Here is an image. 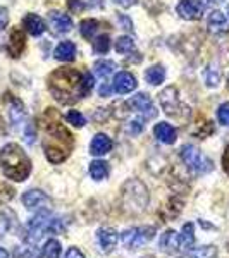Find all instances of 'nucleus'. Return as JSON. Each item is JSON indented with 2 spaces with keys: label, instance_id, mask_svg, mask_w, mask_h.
Wrapping results in <instances>:
<instances>
[{
  "label": "nucleus",
  "instance_id": "nucleus-1",
  "mask_svg": "<svg viewBox=\"0 0 229 258\" xmlns=\"http://www.w3.org/2000/svg\"><path fill=\"white\" fill-rule=\"evenodd\" d=\"M45 140L43 150L45 157L52 164H62L73 152L74 138L73 135L64 127V124L59 120V114L55 109H47L43 117Z\"/></svg>",
  "mask_w": 229,
  "mask_h": 258
},
{
  "label": "nucleus",
  "instance_id": "nucleus-2",
  "mask_svg": "<svg viewBox=\"0 0 229 258\" xmlns=\"http://www.w3.org/2000/svg\"><path fill=\"white\" fill-rule=\"evenodd\" d=\"M48 90L52 97L62 105H71L86 97L83 86V74L73 68L55 69L48 76Z\"/></svg>",
  "mask_w": 229,
  "mask_h": 258
},
{
  "label": "nucleus",
  "instance_id": "nucleus-3",
  "mask_svg": "<svg viewBox=\"0 0 229 258\" xmlns=\"http://www.w3.org/2000/svg\"><path fill=\"white\" fill-rule=\"evenodd\" d=\"M0 169L7 179L23 182L31 174V162L19 145L7 143L0 150Z\"/></svg>",
  "mask_w": 229,
  "mask_h": 258
},
{
  "label": "nucleus",
  "instance_id": "nucleus-4",
  "mask_svg": "<svg viewBox=\"0 0 229 258\" xmlns=\"http://www.w3.org/2000/svg\"><path fill=\"white\" fill-rule=\"evenodd\" d=\"M64 231V224L61 219L52 217L50 210H40L36 212V215L30 219V222L24 227V236L23 239L28 244H35L43 238L45 234H57V232Z\"/></svg>",
  "mask_w": 229,
  "mask_h": 258
},
{
  "label": "nucleus",
  "instance_id": "nucleus-5",
  "mask_svg": "<svg viewBox=\"0 0 229 258\" xmlns=\"http://www.w3.org/2000/svg\"><path fill=\"white\" fill-rule=\"evenodd\" d=\"M121 200H123V207L130 214H141L148 205V189L138 179H130L124 182L123 189H121Z\"/></svg>",
  "mask_w": 229,
  "mask_h": 258
},
{
  "label": "nucleus",
  "instance_id": "nucleus-6",
  "mask_svg": "<svg viewBox=\"0 0 229 258\" xmlns=\"http://www.w3.org/2000/svg\"><path fill=\"white\" fill-rule=\"evenodd\" d=\"M183 164L195 174H207L214 169V164L207 155H203L195 145H185L180 152Z\"/></svg>",
  "mask_w": 229,
  "mask_h": 258
},
{
  "label": "nucleus",
  "instance_id": "nucleus-7",
  "mask_svg": "<svg viewBox=\"0 0 229 258\" xmlns=\"http://www.w3.org/2000/svg\"><path fill=\"white\" fill-rule=\"evenodd\" d=\"M157 234V229L153 226H141V227H131L121 234V241H123L124 248L130 249H140L141 246H145L147 243H150Z\"/></svg>",
  "mask_w": 229,
  "mask_h": 258
},
{
  "label": "nucleus",
  "instance_id": "nucleus-8",
  "mask_svg": "<svg viewBox=\"0 0 229 258\" xmlns=\"http://www.w3.org/2000/svg\"><path fill=\"white\" fill-rule=\"evenodd\" d=\"M126 107L130 110L138 112L141 117H145L147 120L153 119L157 115V110H155V105L152 103V98H150L148 95H145V93H138V95H135L133 98H130L126 102Z\"/></svg>",
  "mask_w": 229,
  "mask_h": 258
},
{
  "label": "nucleus",
  "instance_id": "nucleus-9",
  "mask_svg": "<svg viewBox=\"0 0 229 258\" xmlns=\"http://www.w3.org/2000/svg\"><path fill=\"white\" fill-rule=\"evenodd\" d=\"M23 203H24V207H26L28 210H36V212L50 210V205H52L50 198L40 189L26 191V193L23 195Z\"/></svg>",
  "mask_w": 229,
  "mask_h": 258
},
{
  "label": "nucleus",
  "instance_id": "nucleus-10",
  "mask_svg": "<svg viewBox=\"0 0 229 258\" xmlns=\"http://www.w3.org/2000/svg\"><path fill=\"white\" fill-rule=\"evenodd\" d=\"M97 241H98L100 251L109 255V253L114 251V248L118 246L119 234L114 227H100L97 232Z\"/></svg>",
  "mask_w": 229,
  "mask_h": 258
},
{
  "label": "nucleus",
  "instance_id": "nucleus-11",
  "mask_svg": "<svg viewBox=\"0 0 229 258\" xmlns=\"http://www.w3.org/2000/svg\"><path fill=\"white\" fill-rule=\"evenodd\" d=\"M160 105L164 112L167 115H178L180 110V98H178V90L174 86H167L165 90H162V93L159 95Z\"/></svg>",
  "mask_w": 229,
  "mask_h": 258
},
{
  "label": "nucleus",
  "instance_id": "nucleus-12",
  "mask_svg": "<svg viewBox=\"0 0 229 258\" xmlns=\"http://www.w3.org/2000/svg\"><path fill=\"white\" fill-rule=\"evenodd\" d=\"M178 14L186 21H197L203 14V4L200 0H181L178 4Z\"/></svg>",
  "mask_w": 229,
  "mask_h": 258
},
{
  "label": "nucleus",
  "instance_id": "nucleus-13",
  "mask_svg": "<svg viewBox=\"0 0 229 258\" xmlns=\"http://www.w3.org/2000/svg\"><path fill=\"white\" fill-rule=\"evenodd\" d=\"M2 100L9 103V119H11L12 126H19V124L24 120V117H26V110H24L23 102H21L19 98L12 97L11 93L4 95Z\"/></svg>",
  "mask_w": 229,
  "mask_h": 258
},
{
  "label": "nucleus",
  "instance_id": "nucleus-14",
  "mask_svg": "<svg viewBox=\"0 0 229 258\" xmlns=\"http://www.w3.org/2000/svg\"><path fill=\"white\" fill-rule=\"evenodd\" d=\"M136 86H138L136 78L133 76L131 73H128V71H121V73L116 74L114 83H112V88H114V91H118V93H121V95L131 93Z\"/></svg>",
  "mask_w": 229,
  "mask_h": 258
},
{
  "label": "nucleus",
  "instance_id": "nucleus-15",
  "mask_svg": "<svg viewBox=\"0 0 229 258\" xmlns=\"http://www.w3.org/2000/svg\"><path fill=\"white\" fill-rule=\"evenodd\" d=\"M24 47H26V36H24L23 30L14 28L12 33H11L9 43H7V53H9L12 59H19Z\"/></svg>",
  "mask_w": 229,
  "mask_h": 258
},
{
  "label": "nucleus",
  "instance_id": "nucleus-16",
  "mask_svg": "<svg viewBox=\"0 0 229 258\" xmlns=\"http://www.w3.org/2000/svg\"><path fill=\"white\" fill-rule=\"evenodd\" d=\"M48 23L50 28L55 33H69L71 28H73V21H71L69 16L59 11L48 12Z\"/></svg>",
  "mask_w": 229,
  "mask_h": 258
},
{
  "label": "nucleus",
  "instance_id": "nucleus-17",
  "mask_svg": "<svg viewBox=\"0 0 229 258\" xmlns=\"http://www.w3.org/2000/svg\"><path fill=\"white\" fill-rule=\"evenodd\" d=\"M112 147H114V143H112L109 136L105 133H98V135H95V138L90 143V153L95 157H102L105 153H109Z\"/></svg>",
  "mask_w": 229,
  "mask_h": 258
},
{
  "label": "nucleus",
  "instance_id": "nucleus-18",
  "mask_svg": "<svg viewBox=\"0 0 229 258\" xmlns=\"http://www.w3.org/2000/svg\"><path fill=\"white\" fill-rule=\"evenodd\" d=\"M229 28V19L224 12L220 11H212L209 16V31L214 35H220V33H226Z\"/></svg>",
  "mask_w": 229,
  "mask_h": 258
},
{
  "label": "nucleus",
  "instance_id": "nucleus-19",
  "mask_svg": "<svg viewBox=\"0 0 229 258\" xmlns=\"http://www.w3.org/2000/svg\"><path fill=\"white\" fill-rule=\"evenodd\" d=\"M159 248L162 249L164 253H173L180 251V236H178L176 231H165L164 234L160 236V241H159Z\"/></svg>",
  "mask_w": 229,
  "mask_h": 258
},
{
  "label": "nucleus",
  "instance_id": "nucleus-20",
  "mask_svg": "<svg viewBox=\"0 0 229 258\" xmlns=\"http://www.w3.org/2000/svg\"><path fill=\"white\" fill-rule=\"evenodd\" d=\"M23 26L31 36H40L45 31V21L38 14H26L23 19Z\"/></svg>",
  "mask_w": 229,
  "mask_h": 258
},
{
  "label": "nucleus",
  "instance_id": "nucleus-21",
  "mask_svg": "<svg viewBox=\"0 0 229 258\" xmlns=\"http://www.w3.org/2000/svg\"><path fill=\"white\" fill-rule=\"evenodd\" d=\"M153 133H155L157 140H160L162 143H165V145H173L174 141H176V136H178L176 129L170 126L169 122L157 124V126L153 127Z\"/></svg>",
  "mask_w": 229,
  "mask_h": 258
},
{
  "label": "nucleus",
  "instance_id": "nucleus-22",
  "mask_svg": "<svg viewBox=\"0 0 229 258\" xmlns=\"http://www.w3.org/2000/svg\"><path fill=\"white\" fill-rule=\"evenodd\" d=\"M53 55L61 62H73L74 57H76V45L73 41H62V43L57 45Z\"/></svg>",
  "mask_w": 229,
  "mask_h": 258
},
{
  "label": "nucleus",
  "instance_id": "nucleus-23",
  "mask_svg": "<svg viewBox=\"0 0 229 258\" xmlns=\"http://www.w3.org/2000/svg\"><path fill=\"white\" fill-rule=\"evenodd\" d=\"M180 249H183V251H191L193 249V244H195V227L193 224L188 222L185 224L181 229L180 234Z\"/></svg>",
  "mask_w": 229,
  "mask_h": 258
},
{
  "label": "nucleus",
  "instance_id": "nucleus-24",
  "mask_svg": "<svg viewBox=\"0 0 229 258\" xmlns=\"http://www.w3.org/2000/svg\"><path fill=\"white\" fill-rule=\"evenodd\" d=\"M145 80H147V83H150V85H153V86L160 85V83L165 80V69L162 68L160 64L152 66L150 69L145 71Z\"/></svg>",
  "mask_w": 229,
  "mask_h": 258
},
{
  "label": "nucleus",
  "instance_id": "nucleus-25",
  "mask_svg": "<svg viewBox=\"0 0 229 258\" xmlns=\"http://www.w3.org/2000/svg\"><path fill=\"white\" fill-rule=\"evenodd\" d=\"M90 176L95 181H102L109 176V164L103 160H95L90 164Z\"/></svg>",
  "mask_w": 229,
  "mask_h": 258
},
{
  "label": "nucleus",
  "instance_id": "nucleus-26",
  "mask_svg": "<svg viewBox=\"0 0 229 258\" xmlns=\"http://www.w3.org/2000/svg\"><path fill=\"white\" fill-rule=\"evenodd\" d=\"M97 30H98V21L97 19H85V21H81L80 33H81L83 38L91 40V36L97 33Z\"/></svg>",
  "mask_w": 229,
  "mask_h": 258
},
{
  "label": "nucleus",
  "instance_id": "nucleus-27",
  "mask_svg": "<svg viewBox=\"0 0 229 258\" xmlns=\"http://www.w3.org/2000/svg\"><path fill=\"white\" fill-rule=\"evenodd\" d=\"M183 209V202L178 197H173L167 202V205L164 207V215L165 219H173V217H178V214L181 212Z\"/></svg>",
  "mask_w": 229,
  "mask_h": 258
},
{
  "label": "nucleus",
  "instance_id": "nucleus-28",
  "mask_svg": "<svg viewBox=\"0 0 229 258\" xmlns=\"http://www.w3.org/2000/svg\"><path fill=\"white\" fill-rule=\"evenodd\" d=\"M93 69L98 78H109L116 71V64L112 60H98Z\"/></svg>",
  "mask_w": 229,
  "mask_h": 258
},
{
  "label": "nucleus",
  "instance_id": "nucleus-29",
  "mask_svg": "<svg viewBox=\"0 0 229 258\" xmlns=\"http://www.w3.org/2000/svg\"><path fill=\"white\" fill-rule=\"evenodd\" d=\"M116 50L118 53H123V55H128V53H133L135 50V41H133L130 36H121L116 41Z\"/></svg>",
  "mask_w": 229,
  "mask_h": 258
},
{
  "label": "nucleus",
  "instance_id": "nucleus-30",
  "mask_svg": "<svg viewBox=\"0 0 229 258\" xmlns=\"http://www.w3.org/2000/svg\"><path fill=\"white\" fill-rule=\"evenodd\" d=\"M61 243L57 239H48L45 243V248H43V256L45 258H59L61 256Z\"/></svg>",
  "mask_w": 229,
  "mask_h": 258
},
{
  "label": "nucleus",
  "instance_id": "nucleus-31",
  "mask_svg": "<svg viewBox=\"0 0 229 258\" xmlns=\"http://www.w3.org/2000/svg\"><path fill=\"white\" fill-rule=\"evenodd\" d=\"M195 258H217V248L207 244V246H200L197 249H191Z\"/></svg>",
  "mask_w": 229,
  "mask_h": 258
},
{
  "label": "nucleus",
  "instance_id": "nucleus-32",
  "mask_svg": "<svg viewBox=\"0 0 229 258\" xmlns=\"http://www.w3.org/2000/svg\"><path fill=\"white\" fill-rule=\"evenodd\" d=\"M93 50L97 53H107L110 50V38L107 35H100L93 40Z\"/></svg>",
  "mask_w": 229,
  "mask_h": 258
},
{
  "label": "nucleus",
  "instance_id": "nucleus-33",
  "mask_svg": "<svg viewBox=\"0 0 229 258\" xmlns=\"http://www.w3.org/2000/svg\"><path fill=\"white\" fill-rule=\"evenodd\" d=\"M145 122H147V119L145 117H135V119H131L130 122L126 124V131L130 133V135H138V133L143 131V127H145Z\"/></svg>",
  "mask_w": 229,
  "mask_h": 258
},
{
  "label": "nucleus",
  "instance_id": "nucleus-34",
  "mask_svg": "<svg viewBox=\"0 0 229 258\" xmlns=\"http://www.w3.org/2000/svg\"><path fill=\"white\" fill-rule=\"evenodd\" d=\"M66 120H68L69 124H73L74 127H83V126L86 124L85 115H83L81 112H78V110H71V112H68V115H66Z\"/></svg>",
  "mask_w": 229,
  "mask_h": 258
},
{
  "label": "nucleus",
  "instance_id": "nucleus-35",
  "mask_svg": "<svg viewBox=\"0 0 229 258\" xmlns=\"http://www.w3.org/2000/svg\"><path fill=\"white\" fill-rule=\"evenodd\" d=\"M12 217H14V215L9 214V212H0V238H4V236L7 234V231L11 229Z\"/></svg>",
  "mask_w": 229,
  "mask_h": 258
},
{
  "label": "nucleus",
  "instance_id": "nucleus-36",
  "mask_svg": "<svg viewBox=\"0 0 229 258\" xmlns=\"http://www.w3.org/2000/svg\"><path fill=\"white\" fill-rule=\"evenodd\" d=\"M16 258H40V251L35 248H18Z\"/></svg>",
  "mask_w": 229,
  "mask_h": 258
},
{
  "label": "nucleus",
  "instance_id": "nucleus-37",
  "mask_svg": "<svg viewBox=\"0 0 229 258\" xmlns=\"http://www.w3.org/2000/svg\"><path fill=\"white\" fill-rule=\"evenodd\" d=\"M35 138H36V129H35V124L33 122H28L26 127H24V141L28 145H33L35 143Z\"/></svg>",
  "mask_w": 229,
  "mask_h": 258
},
{
  "label": "nucleus",
  "instance_id": "nucleus-38",
  "mask_svg": "<svg viewBox=\"0 0 229 258\" xmlns=\"http://www.w3.org/2000/svg\"><path fill=\"white\" fill-rule=\"evenodd\" d=\"M217 117H219L220 124H224V126H229V102L222 103V105L219 107Z\"/></svg>",
  "mask_w": 229,
  "mask_h": 258
},
{
  "label": "nucleus",
  "instance_id": "nucleus-39",
  "mask_svg": "<svg viewBox=\"0 0 229 258\" xmlns=\"http://www.w3.org/2000/svg\"><path fill=\"white\" fill-rule=\"evenodd\" d=\"M14 198V189L7 184H0V203H7Z\"/></svg>",
  "mask_w": 229,
  "mask_h": 258
},
{
  "label": "nucleus",
  "instance_id": "nucleus-40",
  "mask_svg": "<svg viewBox=\"0 0 229 258\" xmlns=\"http://www.w3.org/2000/svg\"><path fill=\"white\" fill-rule=\"evenodd\" d=\"M68 9L73 14H80V12L86 9V4L83 0H68Z\"/></svg>",
  "mask_w": 229,
  "mask_h": 258
},
{
  "label": "nucleus",
  "instance_id": "nucleus-41",
  "mask_svg": "<svg viewBox=\"0 0 229 258\" xmlns=\"http://www.w3.org/2000/svg\"><path fill=\"white\" fill-rule=\"evenodd\" d=\"M219 80H220V76H219V73L217 71H212V68L210 69H207V85L209 86H217L219 85Z\"/></svg>",
  "mask_w": 229,
  "mask_h": 258
},
{
  "label": "nucleus",
  "instance_id": "nucleus-42",
  "mask_svg": "<svg viewBox=\"0 0 229 258\" xmlns=\"http://www.w3.org/2000/svg\"><path fill=\"white\" fill-rule=\"evenodd\" d=\"M118 21H119V24L123 26V30H126V31H133V21L128 18L126 14H118Z\"/></svg>",
  "mask_w": 229,
  "mask_h": 258
},
{
  "label": "nucleus",
  "instance_id": "nucleus-43",
  "mask_svg": "<svg viewBox=\"0 0 229 258\" xmlns=\"http://www.w3.org/2000/svg\"><path fill=\"white\" fill-rule=\"evenodd\" d=\"M9 24V12H7L6 7L0 6V31Z\"/></svg>",
  "mask_w": 229,
  "mask_h": 258
},
{
  "label": "nucleus",
  "instance_id": "nucleus-44",
  "mask_svg": "<svg viewBox=\"0 0 229 258\" xmlns=\"http://www.w3.org/2000/svg\"><path fill=\"white\" fill-rule=\"evenodd\" d=\"M64 258H85V255H83V251H80L78 248H69Z\"/></svg>",
  "mask_w": 229,
  "mask_h": 258
},
{
  "label": "nucleus",
  "instance_id": "nucleus-45",
  "mask_svg": "<svg viewBox=\"0 0 229 258\" xmlns=\"http://www.w3.org/2000/svg\"><path fill=\"white\" fill-rule=\"evenodd\" d=\"M98 93H100V97H109V95L112 93V88H110L109 83H103V85L100 86Z\"/></svg>",
  "mask_w": 229,
  "mask_h": 258
},
{
  "label": "nucleus",
  "instance_id": "nucleus-46",
  "mask_svg": "<svg viewBox=\"0 0 229 258\" xmlns=\"http://www.w3.org/2000/svg\"><path fill=\"white\" fill-rule=\"evenodd\" d=\"M114 4H118V6L124 7V9H128V7H133L136 4V0H112Z\"/></svg>",
  "mask_w": 229,
  "mask_h": 258
},
{
  "label": "nucleus",
  "instance_id": "nucleus-47",
  "mask_svg": "<svg viewBox=\"0 0 229 258\" xmlns=\"http://www.w3.org/2000/svg\"><path fill=\"white\" fill-rule=\"evenodd\" d=\"M222 167L229 174V145H227L226 152H224V155H222Z\"/></svg>",
  "mask_w": 229,
  "mask_h": 258
},
{
  "label": "nucleus",
  "instance_id": "nucleus-48",
  "mask_svg": "<svg viewBox=\"0 0 229 258\" xmlns=\"http://www.w3.org/2000/svg\"><path fill=\"white\" fill-rule=\"evenodd\" d=\"M6 135V124H4V120H2V117H0V138Z\"/></svg>",
  "mask_w": 229,
  "mask_h": 258
},
{
  "label": "nucleus",
  "instance_id": "nucleus-49",
  "mask_svg": "<svg viewBox=\"0 0 229 258\" xmlns=\"http://www.w3.org/2000/svg\"><path fill=\"white\" fill-rule=\"evenodd\" d=\"M219 2H222V0H203L205 6H214V4H219Z\"/></svg>",
  "mask_w": 229,
  "mask_h": 258
},
{
  "label": "nucleus",
  "instance_id": "nucleus-50",
  "mask_svg": "<svg viewBox=\"0 0 229 258\" xmlns=\"http://www.w3.org/2000/svg\"><path fill=\"white\" fill-rule=\"evenodd\" d=\"M0 258H9V253H7L4 248H0Z\"/></svg>",
  "mask_w": 229,
  "mask_h": 258
},
{
  "label": "nucleus",
  "instance_id": "nucleus-51",
  "mask_svg": "<svg viewBox=\"0 0 229 258\" xmlns=\"http://www.w3.org/2000/svg\"><path fill=\"white\" fill-rule=\"evenodd\" d=\"M93 4H95V6H97V7H103L102 0H93Z\"/></svg>",
  "mask_w": 229,
  "mask_h": 258
},
{
  "label": "nucleus",
  "instance_id": "nucleus-52",
  "mask_svg": "<svg viewBox=\"0 0 229 258\" xmlns=\"http://www.w3.org/2000/svg\"><path fill=\"white\" fill-rule=\"evenodd\" d=\"M227 14H229V6H227Z\"/></svg>",
  "mask_w": 229,
  "mask_h": 258
}]
</instances>
